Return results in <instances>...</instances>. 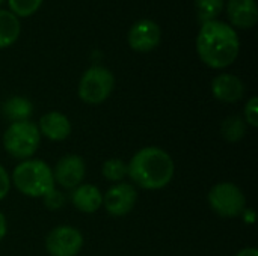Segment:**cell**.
I'll use <instances>...</instances> for the list:
<instances>
[{
  "instance_id": "2",
  "label": "cell",
  "mask_w": 258,
  "mask_h": 256,
  "mask_svg": "<svg viewBox=\"0 0 258 256\" xmlns=\"http://www.w3.org/2000/svg\"><path fill=\"white\" fill-rule=\"evenodd\" d=\"M127 169V175L141 189L160 190L172 181L175 164L166 151L157 146H147L132 157Z\"/></svg>"
},
{
  "instance_id": "15",
  "label": "cell",
  "mask_w": 258,
  "mask_h": 256,
  "mask_svg": "<svg viewBox=\"0 0 258 256\" xmlns=\"http://www.w3.org/2000/svg\"><path fill=\"white\" fill-rule=\"evenodd\" d=\"M2 113L11 122L29 121L33 113V106L24 97H11L2 104Z\"/></svg>"
},
{
  "instance_id": "6",
  "label": "cell",
  "mask_w": 258,
  "mask_h": 256,
  "mask_svg": "<svg viewBox=\"0 0 258 256\" xmlns=\"http://www.w3.org/2000/svg\"><path fill=\"white\" fill-rule=\"evenodd\" d=\"M210 208L221 217H237L246 208L243 192L233 183H219L213 186L207 195Z\"/></svg>"
},
{
  "instance_id": "14",
  "label": "cell",
  "mask_w": 258,
  "mask_h": 256,
  "mask_svg": "<svg viewBox=\"0 0 258 256\" xmlns=\"http://www.w3.org/2000/svg\"><path fill=\"white\" fill-rule=\"evenodd\" d=\"M73 205L86 214H92L98 211L103 205V195L98 187L92 184H80L71 193Z\"/></svg>"
},
{
  "instance_id": "18",
  "label": "cell",
  "mask_w": 258,
  "mask_h": 256,
  "mask_svg": "<svg viewBox=\"0 0 258 256\" xmlns=\"http://www.w3.org/2000/svg\"><path fill=\"white\" fill-rule=\"evenodd\" d=\"M221 131L228 142H239L246 133V122L240 116H230L222 122Z\"/></svg>"
},
{
  "instance_id": "11",
  "label": "cell",
  "mask_w": 258,
  "mask_h": 256,
  "mask_svg": "<svg viewBox=\"0 0 258 256\" xmlns=\"http://www.w3.org/2000/svg\"><path fill=\"white\" fill-rule=\"evenodd\" d=\"M225 8L231 27L251 29L257 24L258 8L255 0H228Z\"/></svg>"
},
{
  "instance_id": "5",
  "label": "cell",
  "mask_w": 258,
  "mask_h": 256,
  "mask_svg": "<svg viewBox=\"0 0 258 256\" xmlns=\"http://www.w3.org/2000/svg\"><path fill=\"white\" fill-rule=\"evenodd\" d=\"M115 88V77L110 69L104 66L88 68L79 83V97L86 104L104 103Z\"/></svg>"
},
{
  "instance_id": "16",
  "label": "cell",
  "mask_w": 258,
  "mask_h": 256,
  "mask_svg": "<svg viewBox=\"0 0 258 256\" xmlns=\"http://www.w3.org/2000/svg\"><path fill=\"white\" fill-rule=\"evenodd\" d=\"M20 20L11 11L0 9V48H6L15 44L20 36Z\"/></svg>"
},
{
  "instance_id": "26",
  "label": "cell",
  "mask_w": 258,
  "mask_h": 256,
  "mask_svg": "<svg viewBox=\"0 0 258 256\" xmlns=\"http://www.w3.org/2000/svg\"><path fill=\"white\" fill-rule=\"evenodd\" d=\"M5 3V0H0V5H3Z\"/></svg>"
},
{
  "instance_id": "12",
  "label": "cell",
  "mask_w": 258,
  "mask_h": 256,
  "mask_svg": "<svg viewBox=\"0 0 258 256\" xmlns=\"http://www.w3.org/2000/svg\"><path fill=\"white\" fill-rule=\"evenodd\" d=\"M212 92L222 103H237L243 98L245 84L234 74H219L212 81Z\"/></svg>"
},
{
  "instance_id": "24",
  "label": "cell",
  "mask_w": 258,
  "mask_h": 256,
  "mask_svg": "<svg viewBox=\"0 0 258 256\" xmlns=\"http://www.w3.org/2000/svg\"><path fill=\"white\" fill-rule=\"evenodd\" d=\"M6 232H8V223H6V217L5 214L0 211V241L6 237Z\"/></svg>"
},
{
  "instance_id": "17",
  "label": "cell",
  "mask_w": 258,
  "mask_h": 256,
  "mask_svg": "<svg viewBox=\"0 0 258 256\" xmlns=\"http://www.w3.org/2000/svg\"><path fill=\"white\" fill-rule=\"evenodd\" d=\"M225 0H195L197 20L200 24L215 21L224 11Z\"/></svg>"
},
{
  "instance_id": "9",
  "label": "cell",
  "mask_w": 258,
  "mask_h": 256,
  "mask_svg": "<svg viewBox=\"0 0 258 256\" xmlns=\"http://www.w3.org/2000/svg\"><path fill=\"white\" fill-rule=\"evenodd\" d=\"M138 202V192L135 186L127 183H118L110 187L103 196V205L106 211L113 217H122L128 214Z\"/></svg>"
},
{
  "instance_id": "7",
  "label": "cell",
  "mask_w": 258,
  "mask_h": 256,
  "mask_svg": "<svg viewBox=\"0 0 258 256\" xmlns=\"http://www.w3.org/2000/svg\"><path fill=\"white\" fill-rule=\"evenodd\" d=\"M83 247V235L73 226H57L45 238V249L51 256H76Z\"/></svg>"
},
{
  "instance_id": "4",
  "label": "cell",
  "mask_w": 258,
  "mask_h": 256,
  "mask_svg": "<svg viewBox=\"0 0 258 256\" xmlns=\"http://www.w3.org/2000/svg\"><path fill=\"white\" fill-rule=\"evenodd\" d=\"M41 133L35 122H12L3 134V146L9 155L18 160H29L38 149Z\"/></svg>"
},
{
  "instance_id": "22",
  "label": "cell",
  "mask_w": 258,
  "mask_h": 256,
  "mask_svg": "<svg viewBox=\"0 0 258 256\" xmlns=\"http://www.w3.org/2000/svg\"><path fill=\"white\" fill-rule=\"evenodd\" d=\"M65 202V198L60 192H57L56 189H53L51 192H48L44 196V204L48 210H59Z\"/></svg>"
},
{
  "instance_id": "25",
  "label": "cell",
  "mask_w": 258,
  "mask_h": 256,
  "mask_svg": "<svg viewBox=\"0 0 258 256\" xmlns=\"http://www.w3.org/2000/svg\"><path fill=\"white\" fill-rule=\"evenodd\" d=\"M236 256H258V250L255 247H246V249L240 250Z\"/></svg>"
},
{
  "instance_id": "10",
  "label": "cell",
  "mask_w": 258,
  "mask_h": 256,
  "mask_svg": "<svg viewBox=\"0 0 258 256\" xmlns=\"http://www.w3.org/2000/svg\"><path fill=\"white\" fill-rule=\"evenodd\" d=\"M85 174H86V164L83 158L80 155L70 154L57 161L53 170V178L54 183H57L60 187L74 190L77 186L82 184Z\"/></svg>"
},
{
  "instance_id": "3",
  "label": "cell",
  "mask_w": 258,
  "mask_h": 256,
  "mask_svg": "<svg viewBox=\"0 0 258 256\" xmlns=\"http://www.w3.org/2000/svg\"><path fill=\"white\" fill-rule=\"evenodd\" d=\"M15 189L29 198H44L54 189L53 170L41 160H24L12 172Z\"/></svg>"
},
{
  "instance_id": "1",
  "label": "cell",
  "mask_w": 258,
  "mask_h": 256,
  "mask_svg": "<svg viewBox=\"0 0 258 256\" xmlns=\"http://www.w3.org/2000/svg\"><path fill=\"white\" fill-rule=\"evenodd\" d=\"M240 51V39L234 27L215 20L201 24L197 36V53L203 63L213 69H222L236 62Z\"/></svg>"
},
{
  "instance_id": "13",
  "label": "cell",
  "mask_w": 258,
  "mask_h": 256,
  "mask_svg": "<svg viewBox=\"0 0 258 256\" xmlns=\"http://www.w3.org/2000/svg\"><path fill=\"white\" fill-rule=\"evenodd\" d=\"M39 133L53 142H62L71 134V122L60 112H48L39 121Z\"/></svg>"
},
{
  "instance_id": "20",
  "label": "cell",
  "mask_w": 258,
  "mask_h": 256,
  "mask_svg": "<svg viewBox=\"0 0 258 256\" xmlns=\"http://www.w3.org/2000/svg\"><path fill=\"white\" fill-rule=\"evenodd\" d=\"M44 0H8L9 11L17 18H26L33 15L42 5Z\"/></svg>"
},
{
  "instance_id": "8",
  "label": "cell",
  "mask_w": 258,
  "mask_h": 256,
  "mask_svg": "<svg viewBox=\"0 0 258 256\" xmlns=\"http://www.w3.org/2000/svg\"><path fill=\"white\" fill-rule=\"evenodd\" d=\"M127 41L132 50L138 53H148L160 44L162 29L156 21L142 18L130 27Z\"/></svg>"
},
{
  "instance_id": "23",
  "label": "cell",
  "mask_w": 258,
  "mask_h": 256,
  "mask_svg": "<svg viewBox=\"0 0 258 256\" xmlns=\"http://www.w3.org/2000/svg\"><path fill=\"white\" fill-rule=\"evenodd\" d=\"M9 189H11V178L8 172L5 170V167L0 164V201L6 198V195L9 193Z\"/></svg>"
},
{
  "instance_id": "21",
  "label": "cell",
  "mask_w": 258,
  "mask_h": 256,
  "mask_svg": "<svg viewBox=\"0 0 258 256\" xmlns=\"http://www.w3.org/2000/svg\"><path fill=\"white\" fill-rule=\"evenodd\" d=\"M245 122L246 125L258 127V98L251 97L249 101L245 106Z\"/></svg>"
},
{
  "instance_id": "19",
  "label": "cell",
  "mask_w": 258,
  "mask_h": 256,
  "mask_svg": "<svg viewBox=\"0 0 258 256\" xmlns=\"http://www.w3.org/2000/svg\"><path fill=\"white\" fill-rule=\"evenodd\" d=\"M101 174L110 183H121L128 174L127 163L124 160H121V158H109L103 164Z\"/></svg>"
}]
</instances>
